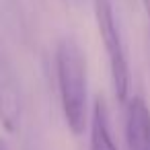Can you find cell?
Instances as JSON below:
<instances>
[{"mask_svg": "<svg viewBox=\"0 0 150 150\" xmlns=\"http://www.w3.org/2000/svg\"><path fill=\"white\" fill-rule=\"evenodd\" d=\"M23 95L13 64L0 52V123L6 132H15L21 125Z\"/></svg>", "mask_w": 150, "mask_h": 150, "instance_id": "cell-3", "label": "cell"}, {"mask_svg": "<svg viewBox=\"0 0 150 150\" xmlns=\"http://www.w3.org/2000/svg\"><path fill=\"white\" fill-rule=\"evenodd\" d=\"M0 150H11V148H8V142H6L4 138H0Z\"/></svg>", "mask_w": 150, "mask_h": 150, "instance_id": "cell-7", "label": "cell"}, {"mask_svg": "<svg viewBox=\"0 0 150 150\" xmlns=\"http://www.w3.org/2000/svg\"><path fill=\"white\" fill-rule=\"evenodd\" d=\"M88 146L91 150H117L115 140L111 136L109 127V115L105 109V103L101 99L95 101L93 111H91V121H88Z\"/></svg>", "mask_w": 150, "mask_h": 150, "instance_id": "cell-5", "label": "cell"}, {"mask_svg": "<svg viewBox=\"0 0 150 150\" xmlns=\"http://www.w3.org/2000/svg\"><path fill=\"white\" fill-rule=\"evenodd\" d=\"M95 21L99 29V37L105 45V54L109 60V74L113 93L119 103L129 101V88H132V72H129V60L125 41L119 29V23L115 19L113 2L111 0H95Z\"/></svg>", "mask_w": 150, "mask_h": 150, "instance_id": "cell-2", "label": "cell"}, {"mask_svg": "<svg viewBox=\"0 0 150 150\" xmlns=\"http://www.w3.org/2000/svg\"><path fill=\"white\" fill-rule=\"evenodd\" d=\"M142 6H144V11H146V19H148V23H150V0H142Z\"/></svg>", "mask_w": 150, "mask_h": 150, "instance_id": "cell-6", "label": "cell"}, {"mask_svg": "<svg viewBox=\"0 0 150 150\" xmlns=\"http://www.w3.org/2000/svg\"><path fill=\"white\" fill-rule=\"evenodd\" d=\"M125 150H150V109L142 97H129L123 115Z\"/></svg>", "mask_w": 150, "mask_h": 150, "instance_id": "cell-4", "label": "cell"}, {"mask_svg": "<svg viewBox=\"0 0 150 150\" xmlns=\"http://www.w3.org/2000/svg\"><path fill=\"white\" fill-rule=\"evenodd\" d=\"M56 76L62 113L74 136L88 129V78L86 58L74 37H62L56 47Z\"/></svg>", "mask_w": 150, "mask_h": 150, "instance_id": "cell-1", "label": "cell"}]
</instances>
